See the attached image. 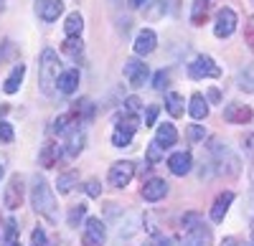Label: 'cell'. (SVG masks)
I'll return each instance as SVG.
<instances>
[{
    "instance_id": "cell-35",
    "label": "cell",
    "mask_w": 254,
    "mask_h": 246,
    "mask_svg": "<svg viewBox=\"0 0 254 246\" xmlns=\"http://www.w3.org/2000/svg\"><path fill=\"white\" fill-rule=\"evenodd\" d=\"M81 218H87V206H84V203H79V206H74L69 211V226L76 229L79 223H81Z\"/></svg>"
},
{
    "instance_id": "cell-24",
    "label": "cell",
    "mask_w": 254,
    "mask_h": 246,
    "mask_svg": "<svg viewBox=\"0 0 254 246\" xmlns=\"http://www.w3.org/2000/svg\"><path fill=\"white\" fill-rule=\"evenodd\" d=\"M23 76H26V66H23V64H15L13 71L8 74V79H5V84H3L5 94H15V92L20 89V81H23Z\"/></svg>"
},
{
    "instance_id": "cell-20",
    "label": "cell",
    "mask_w": 254,
    "mask_h": 246,
    "mask_svg": "<svg viewBox=\"0 0 254 246\" xmlns=\"http://www.w3.org/2000/svg\"><path fill=\"white\" fill-rule=\"evenodd\" d=\"M76 87H79V69H69V71H64L61 76H59V84H56V89L61 92V94H74L76 92Z\"/></svg>"
},
{
    "instance_id": "cell-36",
    "label": "cell",
    "mask_w": 254,
    "mask_h": 246,
    "mask_svg": "<svg viewBox=\"0 0 254 246\" xmlns=\"http://www.w3.org/2000/svg\"><path fill=\"white\" fill-rule=\"evenodd\" d=\"M150 5H153L150 10H145V18L147 20H158V18L165 15V0H153Z\"/></svg>"
},
{
    "instance_id": "cell-37",
    "label": "cell",
    "mask_w": 254,
    "mask_h": 246,
    "mask_svg": "<svg viewBox=\"0 0 254 246\" xmlns=\"http://www.w3.org/2000/svg\"><path fill=\"white\" fill-rule=\"evenodd\" d=\"M168 84H171V74H168V71H158V74L153 76V89L163 92Z\"/></svg>"
},
{
    "instance_id": "cell-33",
    "label": "cell",
    "mask_w": 254,
    "mask_h": 246,
    "mask_svg": "<svg viewBox=\"0 0 254 246\" xmlns=\"http://www.w3.org/2000/svg\"><path fill=\"white\" fill-rule=\"evenodd\" d=\"M132 135H135V132H127V130L117 127V130L112 132V145H115V148H127V145L132 142Z\"/></svg>"
},
{
    "instance_id": "cell-11",
    "label": "cell",
    "mask_w": 254,
    "mask_h": 246,
    "mask_svg": "<svg viewBox=\"0 0 254 246\" xmlns=\"http://www.w3.org/2000/svg\"><path fill=\"white\" fill-rule=\"evenodd\" d=\"M140 196H142V200H147V203L163 200V198L168 196V183H165L163 178H150V180H147L145 186L140 188Z\"/></svg>"
},
{
    "instance_id": "cell-29",
    "label": "cell",
    "mask_w": 254,
    "mask_h": 246,
    "mask_svg": "<svg viewBox=\"0 0 254 246\" xmlns=\"http://www.w3.org/2000/svg\"><path fill=\"white\" fill-rule=\"evenodd\" d=\"M165 109L171 112V117H181L183 114V97L178 92H168L165 97Z\"/></svg>"
},
{
    "instance_id": "cell-10",
    "label": "cell",
    "mask_w": 254,
    "mask_h": 246,
    "mask_svg": "<svg viewBox=\"0 0 254 246\" xmlns=\"http://www.w3.org/2000/svg\"><path fill=\"white\" fill-rule=\"evenodd\" d=\"M181 246H211V229L206 223H196L193 229H188L186 236L181 239Z\"/></svg>"
},
{
    "instance_id": "cell-17",
    "label": "cell",
    "mask_w": 254,
    "mask_h": 246,
    "mask_svg": "<svg viewBox=\"0 0 254 246\" xmlns=\"http://www.w3.org/2000/svg\"><path fill=\"white\" fill-rule=\"evenodd\" d=\"M231 203H234V193H231V191L219 193L216 200H214V206H211V221H214V223H221Z\"/></svg>"
},
{
    "instance_id": "cell-18",
    "label": "cell",
    "mask_w": 254,
    "mask_h": 246,
    "mask_svg": "<svg viewBox=\"0 0 254 246\" xmlns=\"http://www.w3.org/2000/svg\"><path fill=\"white\" fill-rule=\"evenodd\" d=\"M84 142H87V135H84V130H81V127L71 130V132L66 135V145H64V155H66V157H76V155L84 150Z\"/></svg>"
},
{
    "instance_id": "cell-14",
    "label": "cell",
    "mask_w": 254,
    "mask_h": 246,
    "mask_svg": "<svg viewBox=\"0 0 254 246\" xmlns=\"http://www.w3.org/2000/svg\"><path fill=\"white\" fill-rule=\"evenodd\" d=\"M61 10H64L61 0H36V13H38L41 20H46V23H54L61 15Z\"/></svg>"
},
{
    "instance_id": "cell-47",
    "label": "cell",
    "mask_w": 254,
    "mask_h": 246,
    "mask_svg": "<svg viewBox=\"0 0 254 246\" xmlns=\"http://www.w3.org/2000/svg\"><path fill=\"white\" fill-rule=\"evenodd\" d=\"M221 246H247L242 239H237V236H226L224 241H221Z\"/></svg>"
},
{
    "instance_id": "cell-31",
    "label": "cell",
    "mask_w": 254,
    "mask_h": 246,
    "mask_svg": "<svg viewBox=\"0 0 254 246\" xmlns=\"http://www.w3.org/2000/svg\"><path fill=\"white\" fill-rule=\"evenodd\" d=\"M117 127H122V130H127V132H137L140 119H137V114H132V112H125L122 117H117Z\"/></svg>"
},
{
    "instance_id": "cell-44",
    "label": "cell",
    "mask_w": 254,
    "mask_h": 246,
    "mask_svg": "<svg viewBox=\"0 0 254 246\" xmlns=\"http://www.w3.org/2000/svg\"><path fill=\"white\" fill-rule=\"evenodd\" d=\"M188 137L193 140V142H201V140L206 137V130H203L201 125H190V130H188Z\"/></svg>"
},
{
    "instance_id": "cell-8",
    "label": "cell",
    "mask_w": 254,
    "mask_h": 246,
    "mask_svg": "<svg viewBox=\"0 0 254 246\" xmlns=\"http://www.w3.org/2000/svg\"><path fill=\"white\" fill-rule=\"evenodd\" d=\"M237 31V13L231 8H221L216 13V20H214V33L216 38H229L231 33Z\"/></svg>"
},
{
    "instance_id": "cell-15",
    "label": "cell",
    "mask_w": 254,
    "mask_h": 246,
    "mask_svg": "<svg viewBox=\"0 0 254 246\" xmlns=\"http://www.w3.org/2000/svg\"><path fill=\"white\" fill-rule=\"evenodd\" d=\"M69 114H71V119H74V125L81 127V125H87V122L94 117V107H92L89 99H79V101H74V104H71Z\"/></svg>"
},
{
    "instance_id": "cell-5",
    "label": "cell",
    "mask_w": 254,
    "mask_h": 246,
    "mask_svg": "<svg viewBox=\"0 0 254 246\" xmlns=\"http://www.w3.org/2000/svg\"><path fill=\"white\" fill-rule=\"evenodd\" d=\"M104 239H107V229H104L102 218H87L81 231V244L84 246H102Z\"/></svg>"
},
{
    "instance_id": "cell-28",
    "label": "cell",
    "mask_w": 254,
    "mask_h": 246,
    "mask_svg": "<svg viewBox=\"0 0 254 246\" xmlns=\"http://www.w3.org/2000/svg\"><path fill=\"white\" fill-rule=\"evenodd\" d=\"M237 87L242 92H254V64L244 66L239 74H237Z\"/></svg>"
},
{
    "instance_id": "cell-16",
    "label": "cell",
    "mask_w": 254,
    "mask_h": 246,
    "mask_svg": "<svg viewBox=\"0 0 254 246\" xmlns=\"http://www.w3.org/2000/svg\"><path fill=\"white\" fill-rule=\"evenodd\" d=\"M168 168L173 175H188L193 168V157H190V152H173L168 157Z\"/></svg>"
},
{
    "instance_id": "cell-40",
    "label": "cell",
    "mask_w": 254,
    "mask_h": 246,
    "mask_svg": "<svg viewBox=\"0 0 254 246\" xmlns=\"http://www.w3.org/2000/svg\"><path fill=\"white\" fill-rule=\"evenodd\" d=\"M13 127H10V122L5 119H0V142H13Z\"/></svg>"
},
{
    "instance_id": "cell-1",
    "label": "cell",
    "mask_w": 254,
    "mask_h": 246,
    "mask_svg": "<svg viewBox=\"0 0 254 246\" xmlns=\"http://www.w3.org/2000/svg\"><path fill=\"white\" fill-rule=\"evenodd\" d=\"M38 64H41L38 66V87H41V92H44L46 97H54L56 94V84H59V76L64 74L56 51L54 49H44Z\"/></svg>"
},
{
    "instance_id": "cell-25",
    "label": "cell",
    "mask_w": 254,
    "mask_h": 246,
    "mask_svg": "<svg viewBox=\"0 0 254 246\" xmlns=\"http://www.w3.org/2000/svg\"><path fill=\"white\" fill-rule=\"evenodd\" d=\"M155 140L160 142L163 148H171V145H176V142H178V132H176V127L171 125V122H163V125L158 127Z\"/></svg>"
},
{
    "instance_id": "cell-50",
    "label": "cell",
    "mask_w": 254,
    "mask_h": 246,
    "mask_svg": "<svg viewBox=\"0 0 254 246\" xmlns=\"http://www.w3.org/2000/svg\"><path fill=\"white\" fill-rule=\"evenodd\" d=\"M3 173H5V162L0 160V178H3Z\"/></svg>"
},
{
    "instance_id": "cell-26",
    "label": "cell",
    "mask_w": 254,
    "mask_h": 246,
    "mask_svg": "<svg viewBox=\"0 0 254 246\" xmlns=\"http://www.w3.org/2000/svg\"><path fill=\"white\" fill-rule=\"evenodd\" d=\"M76 183H79V173H76V170H66V173H61V175H59V180H56V191H59L61 196H66V193L74 191Z\"/></svg>"
},
{
    "instance_id": "cell-39",
    "label": "cell",
    "mask_w": 254,
    "mask_h": 246,
    "mask_svg": "<svg viewBox=\"0 0 254 246\" xmlns=\"http://www.w3.org/2000/svg\"><path fill=\"white\" fill-rule=\"evenodd\" d=\"M84 193H87L89 198H99V196H102L99 180H87V183H84Z\"/></svg>"
},
{
    "instance_id": "cell-13",
    "label": "cell",
    "mask_w": 254,
    "mask_h": 246,
    "mask_svg": "<svg viewBox=\"0 0 254 246\" xmlns=\"http://www.w3.org/2000/svg\"><path fill=\"white\" fill-rule=\"evenodd\" d=\"M155 46H158V36H155V31H150V28H142L137 36H135V53L137 56H147V53H153L155 51Z\"/></svg>"
},
{
    "instance_id": "cell-2",
    "label": "cell",
    "mask_w": 254,
    "mask_h": 246,
    "mask_svg": "<svg viewBox=\"0 0 254 246\" xmlns=\"http://www.w3.org/2000/svg\"><path fill=\"white\" fill-rule=\"evenodd\" d=\"M31 206H33L36 213H41L44 218H49L51 223H56V200H54V193H51V188H49V183L41 178V175H33Z\"/></svg>"
},
{
    "instance_id": "cell-12",
    "label": "cell",
    "mask_w": 254,
    "mask_h": 246,
    "mask_svg": "<svg viewBox=\"0 0 254 246\" xmlns=\"http://www.w3.org/2000/svg\"><path fill=\"white\" fill-rule=\"evenodd\" d=\"M252 107L247 104H239V101H231V104L224 107V119L231 122V125H247V122H252Z\"/></svg>"
},
{
    "instance_id": "cell-23",
    "label": "cell",
    "mask_w": 254,
    "mask_h": 246,
    "mask_svg": "<svg viewBox=\"0 0 254 246\" xmlns=\"http://www.w3.org/2000/svg\"><path fill=\"white\" fill-rule=\"evenodd\" d=\"M188 114L193 117V119H206L208 117V101L203 99V94H193L188 101Z\"/></svg>"
},
{
    "instance_id": "cell-4",
    "label": "cell",
    "mask_w": 254,
    "mask_h": 246,
    "mask_svg": "<svg viewBox=\"0 0 254 246\" xmlns=\"http://www.w3.org/2000/svg\"><path fill=\"white\" fill-rule=\"evenodd\" d=\"M188 74H190V79H216V76H221V66H216V61L211 56L201 53L188 64Z\"/></svg>"
},
{
    "instance_id": "cell-30",
    "label": "cell",
    "mask_w": 254,
    "mask_h": 246,
    "mask_svg": "<svg viewBox=\"0 0 254 246\" xmlns=\"http://www.w3.org/2000/svg\"><path fill=\"white\" fill-rule=\"evenodd\" d=\"M18 223H15V218H8L5 221V234H3V246H20V241H18Z\"/></svg>"
},
{
    "instance_id": "cell-49",
    "label": "cell",
    "mask_w": 254,
    "mask_h": 246,
    "mask_svg": "<svg viewBox=\"0 0 254 246\" xmlns=\"http://www.w3.org/2000/svg\"><path fill=\"white\" fill-rule=\"evenodd\" d=\"M147 0H130V8H142Z\"/></svg>"
},
{
    "instance_id": "cell-32",
    "label": "cell",
    "mask_w": 254,
    "mask_h": 246,
    "mask_svg": "<svg viewBox=\"0 0 254 246\" xmlns=\"http://www.w3.org/2000/svg\"><path fill=\"white\" fill-rule=\"evenodd\" d=\"M163 145H160V142L158 140H153L150 142V145H147V152H145V160H147V165H155V162L158 160H163Z\"/></svg>"
},
{
    "instance_id": "cell-22",
    "label": "cell",
    "mask_w": 254,
    "mask_h": 246,
    "mask_svg": "<svg viewBox=\"0 0 254 246\" xmlns=\"http://www.w3.org/2000/svg\"><path fill=\"white\" fill-rule=\"evenodd\" d=\"M64 31H66V38H79V36H81V31H84V18H81L79 10H74V13L66 15V20H64Z\"/></svg>"
},
{
    "instance_id": "cell-21",
    "label": "cell",
    "mask_w": 254,
    "mask_h": 246,
    "mask_svg": "<svg viewBox=\"0 0 254 246\" xmlns=\"http://www.w3.org/2000/svg\"><path fill=\"white\" fill-rule=\"evenodd\" d=\"M208 13H211V0H193V8H190V23L203 26L208 20Z\"/></svg>"
},
{
    "instance_id": "cell-6",
    "label": "cell",
    "mask_w": 254,
    "mask_h": 246,
    "mask_svg": "<svg viewBox=\"0 0 254 246\" xmlns=\"http://www.w3.org/2000/svg\"><path fill=\"white\" fill-rule=\"evenodd\" d=\"M135 175V162L130 160H120L110 168V186L112 188H127L130 186V180Z\"/></svg>"
},
{
    "instance_id": "cell-43",
    "label": "cell",
    "mask_w": 254,
    "mask_h": 246,
    "mask_svg": "<svg viewBox=\"0 0 254 246\" xmlns=\"http://www.w3.org/2000/svg\"><path fill=\"white\" fill-rule=\"evenodd\" d=\"M140 107H142V101H140L137 97H127V99H125V112L137 114V112H140Z\"/></svg>"
},
{
    "instance_id": "cell-27",
    "label": "cell",
    "mask_w": 254,
    "mask_h": 246,
    "mask_svg": "<svg viewBox=\"0 0 254 246\" xmlns=\"http://www.w3.org/2000/svg\"><path fill=\"white\" fill-rule=\"evenodd\" d=\"M61 53H66L69 58L79 61V58L84 56V44H81V38H66V41L61 44Z\"/></svg>"
},
{
    "instance_id": "cell-19",
    "label": "cell",
    "mask_w": 254,
    "mask_h": 246,
    "mask_svg": "<svg viewBox=\"0 0 254 246\" xmlns=\"http://www.w3.org/2000/svg\"><path fill=\"white\" fill-rule=\"evenodd\" d=\"M59 157H61V148L56 145V142H54V140L44 142V148H41V152H38L41 165H44V168H54Z\"/></svg>"
},
{
    "instance_id": "cell-38",
    "label": "cell",
    "mask_w": 254,
    "mask_h": 246,
    "mask_svg": "<svg viewBox=\"0 0 254 246\" xmlns=\"http://www.w3.org/2000/svg\"><path fill=\"white\" fill-rule=\"evenodd\" d=\"M31 244H33V246H49V236H46V231L41 229V226H36V229H33Z\"/></svg>"
},
{
    "instance_id": "cell-48",
    "label": "cell",
    "mask_w": 254,
    "mask_h": 246,
    "mask_svg": "<svg viewBox=\"0 0 254 246\" xmlns=\"http://www.w3.org/2000/svg\"><path fill=\"white\" fill-rule=\"evenodd\" d=\"M208 99H211V101H219V99H221L219 89H211V92H208Z\"/></svg>"
},
{
    "instance_id": "cell-42",
    "label": "cell",
    "mask_w": 254,
    "mask_h": 246,
    "mask_svg": "<svg viewBox=\"0 0 254 246\" xmlns=\"http://www.w3.org/2000/svg\"><path fill=\"white\" fill-rule=\"evenodd\" d=\"M196 223H201V216H198V213H186V216L181 218V226H183L186 231H188V229H193Z\"/></svg>"
},
{
    "instance_id": "cell-3",
    "label": "cell",
    "mask_w": 254,
    "mask_h": 246,
    "mask_svg": "<svg viewBox=\"0 0 254 246\" xmlns=\"http://www.w3.org/2000/svg\"><path fill=\"white\" fill-rule=\"evenodd\" d=\"M208 162L214 165V170L219 175H229V178H237L242 173V162L237 155H231V150L226 145H221L219 140H211V148H208Z\"/></svg>"
},
{
    "instance_id": "cell-51",
    "label": "cell",
    "mask_w": 254,
    "mask_h": 246,
    "mask_svg": "<svg viewBox=\"0 0 254 246\" xmlns=\"http://www.w3.org/2000/svg\"><path fill=\"white\" fill-rule=\"evenodd\" d=\"M249 246H254V231H252V244H249Z\"/></svg>"
},
{
    "instance_id": "cell-41",
    "label": "cell",
    "mask_w": 254,
    "mask_h": 246,
    "mask_svg": "<svg viewBox=\"0 0 254 246\" xmlns=\"http://www.w3.org/2000/svg\"><path fill=\"white\" fill-rule=\"evenodd\" d=\"M244 41H247V46L254 51V15L247 20V26H244Z\"/></svg>"
},
{
    "instance_id": "cell-9",
    "label": "cell",
    "mask_w": 254,
    "mask_h": 246,
    "mask_svg": "<svg viewBox=\"0 0 254 246\" xmlns=\"http://www.w3.org/2000/svg\"><path fill=\"white\" fill-rule=\"evenodd\" d=\"M3 203H5V208H10V211H15V208L23 206V180H20V175H13V178L8 180Z\"/></svg>"
},
{
    "instance_id": "cell-34",
    "label": "cell",
    "mask_w": 254,
    "mask_h": 246,
    "mask_svg": "<svg viewBox=\"0 0 254 246\" xmlns=\"http://www.w3.org/2000/svg\"><path fill=\"white\" fill-rule=\"evenodd\" d=\"M244 155L249 160V170H252V183H254V132L244 137Z\"/></svg>"
},
{
    "instance_id": "cell-45",
    "label": "cell",
    "mask_w": 254,
    "mask_h": 246,
    "mask_svg": "<svg viewBox=\"0 0 254 246\" xmlns=\"http://www.w3.org/2000/svg\"><path fill=\"white\" fill-rule=\"evenodd\" d=\"M158 112H160V107H155V104H153V107H147V112H145V125H147V127H153V125H155Z\"/></svg>"
},
{
    "instance_id": "cell-46",
    "label": "cell",
    "mask_w": 254,
    "mask_h": 246,
    "mask_svg": "<svg viewBox=\"0 0 254 246\" xmlns=\"http://www.w3.org/2000/svg\"><path fill=\"white\" fill-rule=\"evenodd\" d=\"M142 246H171V241L168 239H163V236H153L147 244H142Z\"/></svg>"
},
{
    "instance_id": "cell-7",
    "label": "cell",
    "mask_w": 254,
    "mask_h": 246,
    "mask_svg": "<svg viewBox=\"0 0 254 246\" xmlns=\"http://www.w3.org/2000/svg\"><path fill=\"white\" fill-rule=\"evenodd\" d=\"M147 76H150V69H147V64L142 58H127L125 61V79L130 81V87H142Z\"/></svg>"
}]
</instances>
